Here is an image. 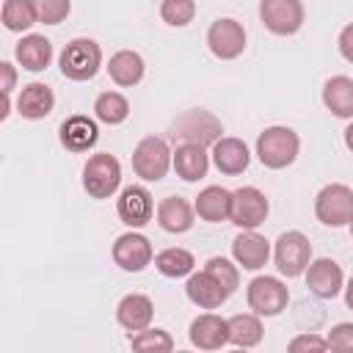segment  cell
I'll return each instance as SVG.
<instances>
[{"instance_id":"cell-24","label":"cell","mask_w":353,"mask_h":353,"mask_svg":"<svg viewBox=\"0 0 353 353\" xmlns=\"http://www.w3.org/2000/svg\"><path fill=\"white\" fill-rule=\"evenodd\" d=\"M229 207H232V193L221 185H210L196 196V212L201 221L207 223H221L229 218Z\"/></svg>"},{"instance_id":"cell-42","label":"cell","mask_w":353,"mask_h":353,"mask_svg":"<svg viewBox=\"0 0 353 353\" xmlns=\"http://www.w3.org/2000/svg\"><path fill=\"white\" fill-rule=\"evenodd\" d=\"M350 234H353V218H350Z\"/></svg>"},{"instance_id":"cell-39","label":"cell","mask_w":353,"mask_h":353,"mask_svg":"<svg viewBox=\"0 0 353 353\" xmlns=\"http://www.w3.org/2000/svg\"><path fill=\"white\" fill-rule=\"evenodd\" d=\"M0 74H3V94H11L14 91V83H17V72H14V66L8 63V61H3L0 63Z\"/></svg>"},{"instance_id":"cell-38","label":"cell","mask_w":353,"mask_h":353,"mask_svg":"<svg viewBox=\"0 0 353 353\" xmlns=\"http://www.w3.org/2000/svg\"><path fill=\"white\" fill-rule=\"evenodd\" d=\"M339 52H342V58H345V61H350V63H353V22H350V25H345V28H342V33H339Z\"/></svg>"},{"instance_id":"cell-15","label":"cell","mask_w":353,"mask_h":353,"mask_svg":"<svg viewBox=\"0 0 353 353\" xmlns=\"http://www.w3.org/2000/svg\"><path fill=\"white\" fill-rule=\"evenodd\" d=\"M218 135H221V124L204 110H190L174 124V138L179 141H193V143L207 146V143H215Z\"/></svg>"},{"instance_id":"cell-25","label":"cell","mask_w":353,"mask_h":353,"mask_svg":"<svg viewBox=\"0 0 353 353\" xmlns=\"http://www.w3.org/2000/svg\"><path fill=\"white\" fill-rule=\"evenodd\" d=\"M323 102L336 119H353V80L345 74L331 77L323 85Z\"/></svg>"},{"instance_id":"cell-31","label":"cell","mask_w":353,"mask_h":353,"mask_svg":"<svg viewBox=\"0 0 353 353\" xmlns=\"http://www.w3.org/2000/svg\"><path fill=\"white\" fill-rule=\"evenodd\" d=\"M33 22H39L33 0H6L3 3V25L14 33L28 30Z\"/></svg>"},{"instance_id":"cell-12","label":"cell","mask_w":353,"mask_h":353,"mask_svg":"<svg viewBox=\"0 0 353 353\" xmlns=\"http://www.w3.org/2000/svg\"><path fill=\"white\" fill-rule=\"evenodd\" d=\"M152 256H154L152 243H149L143 234H138V232H127V234H121V237L113 243V262H116L121 270H127V273L143 270V268L152 262Z\"/></svg>"},{"instance_id":"cell-16","label":"cell","mask_w":353,"mask_h":353,"mask_svg":"<svg viewBox=\"0 0 353 353\" xmlns=\"http://www.w3.org/2000/svg\"><path fill=\"white\" fill-rule=\"evenodd\" d=\"M342 284H345V276H342V268H339L334 259L323 256V259L309 262V268H306V287H309L314 295H320V298H334V295H339Z\"/></svg>"},{"instance_id":"cell-13","label":"cell","mask_w":353,"mask_h":353,"mask_svg":"<svg viewBox=\"0 0 353 353\" xmlns=\"http://www.w3.org/2000/svg\"><path fill=\"white\" fill-rule=\"evenodd\" d=\"M185 292H188V298L196 303V306H201V309H218L232 292L223 287V281L210 270V268H204V270H199V273H190V279H188V284H185Z\"/></svg>"},{"instance_id":"cell-2","label":"cell","mask_w":353,"mask_h":353,"mask_svg":"<svg viewBox=\"0 0 353 353\" xmlns=\"http://www.w3.org/2000/svg\"><path fill=\"white\" fill-rule=\"evenodd\" d=\"M102 66V50L91 39H72L61 52V72L69 80H91Z\"/></svg>"},{"instance_id":"cell-18","label":"cell","mask_w":353,"mask_h":353,"mask_svg":"<svg viewBox=\"0 0 353 353\" xmlns=\"http://www.w3.org/2000/svg\"><path fill=\"white\" fill-rule=\"evenodd\" d=\"M152 317H154V303L146 295H141V292L124 295L119 301V306H116V320L127 331H143V328H149Z\"/></svg>"},{"instance_id":"cell-26","label":"cell","mask_w":353,"mask_h":353,"mask_svg":"<svg viewBox=\"0 0 353 353\" xmlns=\"http://www.w3.org/2000/svg\"><path fill=\"white\" fill-rule=\"evenodd\" d=\"M52 105H55V97H52L50 85H44V83L25 85L19 99H17V110L25 119H44L52 113Z\"/></svg>"},{"instance_id":"cell-20","label":"cell","mask_w":353,"mask_h":353,"mask_svg":"<svg viewBox=\"0 0 353 353\" xmlns=\"http://www.w3.org/2000/svg\"><path fill=\"white\" fill-rule=\"evenodd\" d=\"M174 168L185 182H199L201 176H207L210 168V154L204 152L201 143L193 141H182L174 152Z\"/></svg>"},{"instance_id":"cell-36","label":"cell","mask_w":353,"mask_h":353,"mask_svg":"<svg viewBox=\"0 0 353 353\" xmlns=\"http://www.w3.org/2000/svg\"><path fill=\"white\" fill-rule=\"evenodd\" d=\"M328 347L339 353H353V323H336L328 331Z\"/></svg>"},{"instance_id":"cell-7","label":"cell","mask_w":353,"mask_h":353,"mask_svg":"<svg viewBox=\"0 0 353 353\" xmlns=\"http://www.w3.org/2000/svg\"><path fill=\"white\" fill-rule=\"evenodd\" d=\"M248 306L259 314V317H273L279 314L281 309H287V301H290V292H287V284L276 276H256L251 284H248Z\"/></svg>"},{"instance_id":"cell-5","label":"cell","mask_w":353,"mask_h":353,"mask_svg":"<svg viewBox=\"0 0 353 353\" xmlns=\"http://www.w3.org/2000/svg\"><path fill=\"white\" fill-rule=\"evenodd\" d=\"M314 215L325 226H345L353 218V190L342 182L325 185L314 199Z\"/></svg>"},{"instance_id":"cell-32","label":"cell","mask_w":353,"mask_h":353,"mask_svg":"<svg viewBox=\"0 0 353 353\" xmlns=\"http://www.w3.org/2000/svg\"><path fill=\"white\" fill-rule=\"evenodd\" d=\"M130 345L135 347V350H163V353H168V350H174V339H171V334L168 331H163V328H143V331H135L132 336H130Z\"/></svg>"},{"instance_id":"cell-29","label":"cell","mask_w":353,"mask_h":353,"mask_svg":"<svg viewBox=\"0 0 353 353\" xmlns=\"http://www.w3.org/2000/svg\"><path fill=\"white\" fill-rule=\"evenodd\" d=\"M193 265H196V259L188 248H165L154 256V268L168 279H179V276L193 273Z\"/></svg>"},{"instance_id":"cell-37","label":"cell","mask_w":353,"mask_h":353,"mask_svg":"<svg viewBox=\"0 0 353 353\" xmlns=\"http://www.w3.org/2000/svg\"><path fill=\"white\" fill-rule=\"evenodd\" d=\"M287 347H290L292 353H301V350H328V339L314 336V334H301V336H295Z\"/></svg>"},{"instance_id":"cell-10","label":"cell","mask_w":353,"mask_h":353,"mask_svg":"<svg viewBox=\"0 0 353 353\" xmlns=\"http://www.w3.org/2000/svg\"><path fill=\"white\" fill-rule=\"evenodd\" d=\"M207 47L215 58L232 61L245 50V30L237 19H215L207 30Z\"/></svg>"},{"instance_id":"cell-14","label":"cell","mask_w":353,"mask_h":353,"mask_svg":"<svg viewBox=\"0 0 353 353\" xmlns=\"http://www.w3.org/2000/svg\"><path fill=\"white\" fill-rule=\"evenodd\" d=\"M190 345L199 347V350H221L223 345H229V320L207 312V314H199L193 323H190Z\"/></svg>"},{"instance_id":"cell-40","label":"cell","mask_w":353,"mask_h":353,"mask_svg":"<svg viewBox=\"0 0 353 353\" xmlns=\"http://www.w3.org/2000/svg\"><path fill=\"white\" fill-rule=\"evenodd\" d=\"M345 303L353 309V276H350V281H347V287H345Z\"/></svg>"},{"instance_id":"cell-11","label":"cell","mask_w":353,"mask_h":353,"mask_svg":"<svg viewBox=\"0 0 353 353\" xmlns=\"http://www.w3.org/2000/svg\"><path fill=\"white\" fill-rule=\"evenodd\" d=\"M116 212L121 218V223H127L130 229H141L152 221L154 215V201L152 193L141 185H127L116 201Z\"/></svg>"},{"instance_id":"cell-17","label":"cell","mask_w":353,"mask_h":353,"mask_svg":"<svg viewBox=\"0 0 353 353\" xmlns=\"http://www.w3.org/2000/svg\"><path fill=\"white\" fill-rule=\"evenodd\" d=\"M232 256L240 268L245 270H259L262 265H268V256H270V243L256 234L254 229H243V234L234 237L232 243Z\"/></svg>"},{"instance_id":"cell-8","label":"cell","mask_w":353,"mask_h":353,"mask_svg":"<svg viewBox=\"0 0 353 353\" xmlns=\"http://www.w3.org/2000/svg\"><path fill=\"white\" fill-rule=\"evenodd\" d=\"M268 199L259 188H237L232 193V207H229V221L240 229H256L268 218Z\"/></svg>"},{"instance_id":"cell-35","label":"cell","mask_w":353,"mask_h":353,"mask_svg":"<svg viewBox=\"0 0 353 353\" xmlns=\"http://www.w3.org/2000/svg\"><path fill=\"white\" fill-rule=\"evenodd\" d=\"M204 268H210L221 281H223V287L229 290V292H234L237 290V284H240V273H237V265H232L229 259H223V256H212Z\"/></svg>"},{"instance_id":"cell-6","label":"cell","mask_w":353,"mask_h":353,"mask_svg":"<svg viewBox=\"0 0 353 353\" xmlns=\"http://www.w3.org/2000/svg\"><path fill=\"white\" fill-rule=\"evenodd\" d=\"M276 268L281 276L295 279L301 273H306L309 262H312V243L306 234L301 232H284L276 240Z\"/></svg>"},{"instance_id":"cell-27","label":"cell","mask_w":353,"mask_h":353,"mask_svg":"<svg viewBox=\"0 0 353 353\" xmlns=\"http://www.w3.org/2000/svg\"><path fill=\"white\" fill-rule=\"evenodd\" d=\"M143 58L138 55V52H132V50H119L116 55H110V61H108V72H110V80L116 83V85H135V83H141V77H143Z\"/></svg>"},{"instance_id":"cell-9","label":"cell","mask_w":353,"mask_h":353,"mask_svg":"<svg viewBox=\"0 0 353 353\" xmlns=\"http://www.w3.org/2000/svg\"><path fill=\"white\" fill-rule=\"evenodd\" d=\"M259 17L270 33L292 36L303 25V6H301V0H262Z\"/></svg>"},{"instance_id":"cell-19","label":"cell","mask_w":353,"mask_h":353,"mask_svg":"<svg viewBox=\"0 0 353 353\" xmlns=\"http://www.w3.org/2000/svg\"><path fill=\"white\" fill-rule=\"evenodd\" d=\"M248 160H251L248 146L240 138H218L212 143V163L221 174H229V176L243 174L248 168Z\"/></svg>"},{"instance_id":"cell-23","label":"cell","mask_w":353,"mask_h":353,"mask_svg":"<svg viewBox=\"0 0 353 353\" xmlns=\"http://www.w3.org/2000/svg\"><path fill=\"white\" fill-rule=\"evenodd\" d=\"M17 61H19L22 69H28V72H41V69H47L50 61H52V44H50V39L39 36V33L22 36L19 44H17Z\"/></svg>"},{"instance_id":"cell-41","label":"cell","mask_w":353,"mask_h":353,"mask_svg":"<svg viewBox=\"0 0 353 353\" xmlns=\"http://www.w3.org/2000/svg\"><path fill=\"white\" fill-rule=\"evenodd\" d=\"M345 146L353 152V124H347V130H345Z\"/></svg>"},{"instance_id":"cell-33","label":"cell","mask_w":353,"mask_h":353,"mask_svg":"<svg viewBox=\"0 0 353 353\" xmlns=\"http://www.w3.org/2000/svg\"><path fill=\"white\" fill-rule=\"evenodd\" d=\"M160 17H163V22H168L174 28H185L196 17V0H163Z\"/></svg>"},{"instance_id":"cell-34","label":"cell","mask_w":353,"mask_h":353,"mask_svg":"<svg viewBox=\"0 0 353 353\" xmlns=\"http://www.w3.org/2000/svg\"><path fill=\"white\" fill-rule=\"evenodd\" d=\"M33 8H36L39 22H44V25H58V22L66 19L72 3H69V0H33Z\"/></svg>"},{"instance_id":"cell-3","label":"cell","mask_w":353,"mask_h":353,"mask_svg":"<svg viewBox=\"0 0 353 353\" xmlns=\"http://www.w3.org/2000/svg\"><path fill=\"white\" fill-rule=\"evenodd\" d=\"M174 157H171V149L163 138L157 135H146L138 141V146L132 149V171L146 179V182H157L168 174Z\"/></svg>"},{"instance_id":"cell-1","label":"cell","mask_w":353,"mask_h":353,"mask_svg":"<svg viewBox=\"0 0 353 353\" xmlns=\"http://www.w3.org/2000/svg\"><path fill=\"white\" fill-rule=\"evenodd\" d=\"M301 141L290 127H268L256 138V157L268 168H287L298 157Z\"/></svg>"},{"instance_id":"cell-22","label":"cell","mask_w":353,"mask_h":353,"mask_svg":"<svg viewBox=\"0 0 353 353\" xmlns=\"http://www.w3.org/2000/svg\"><path fill=\"white\" fill-rule=\"evenodd\" d=\"M193 210L182 196H168L157 204V223L171 234H182L193 226Z\"/></svg>"},{"instance_id":"cell-28","label":"cell","mask_w":353,"mask_h":353,"mask_svg":"<svg viewBox=\"0 0 353 353\" xmlns=\"http://www.w3.org/2000/svg\"><path fill=\"white\" fill-rule=\"evenodd\" d=\"M262 320L259 314H234L229 317V342L234 347H254L262 342Z\"/></svg>"},{"instance_id":"cell-21","label":"cell","mask_w":353,"mask_h":353,"mask_svg":"<svg viewBox=\"0 0 353 353\" xmlns=\"http://www.w3.org/2000/svg\"><path fill=\"white\" fill-rule=\"evenodd\" d=\"M99 138V130H97V121L88 119V116H69L63 124H61V143L69 149V152H88Z\"/></svg>"},{"instance_id":"cell-30","label":"cell","mask_w":353,"mask_h":353,"mask_svg":"<svg viewBox=\"0 0 353 353\" xmlns=\"http://www.w3.org/2000/svg\"><path fill=\"white\" fill-rule=\"evenodd\" d=\"M94 113L105 124H121L130 116V102L119 91H102L97 97V102H94Z\"/></svg>"},{"instance_id":"cell-4","label":"cell","mask_w":353,"mask_h":353,"mask_svg":"<svg viewBox=\"0 0 353 353\" xmlns=\"http://www.w3.org/2000/svg\"><path fill=\"white\" fill-rule=\"evenodd\" d=\"M121 185V165L113 154L99 152L83 168V188L91 199H110Z\"/></svg>"}]
</instances>
